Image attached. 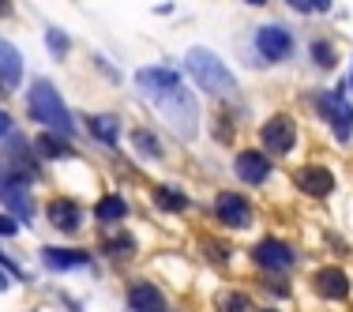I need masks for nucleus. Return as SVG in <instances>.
<instances>
[{"mask_svg": "<svg viewBox=\"0 0 353 312\" xmlns=\"http://www.w3.org/2000/svg\"><path fill=\"white\" fill-rule=\"evenodd\" d=\"M41 260H46L49 271H75V267H87L90 256L83 248H41Z\"/></svg>", "mask_w": 353, "mask_h": 312, "instance_id": "obj_14", "label": "nucleus"}, {"mask_svg": "<svg viewBox=\"0 0 353 312\" xmlns=\"http://www.w3.org/2000/svg\"><path fill=\"white\" fill-rule=\"evenodd\" d=\"M154 204L162 211H184V207H188V196L176 192V188H170V184H158V188H154Z\"/></svg>", "mask_w": 353, "mask_h": 312, "instance_id": "obj_20", "label": "nucleus"}, {"mask_svg": "<svg viewBox=\"0 0 353 312\" xmlns=\"http://www.w3.org/2000/svg\"><path fill=\"white\" fill-rule=\"evenodd\" d=\"M312 286H316L319 298H327V301H342L350 293V278L342 275L339 267H319L316 278H312Z\"/></svg>", "mask_w": 353, "mask_h": 312, "instance_id": "obj_12", "label": "nucleus"}, {"mask_svg": "<svg viewBox=\"0 0 353 312\" xmlns=\"http://www.w3.org/2000/svg\"><path fill=\"white\" fill-rule=\"evenodd\" d=\"M248 4H267V0H248Z\"/></svg>", "mask_w": 353, "mask_h": 312, "instance_id": "obj_33", "label": "nucleus"}, {"mask_svg": "<svg viewBox=\"0 0 353 312\" xmlns=\"http://www.w3.org/2000/svg\"><path fill=\"white\" fill-rule=\"evenodd\" d=\"M214 215L222 218V226H230V230H245L252 222V207L245 196H237V192H222L214 204Z\"/></svg>", "mask_w": 353, "mask_h": 312, "instance_id": "obj_8", "label": "nucleus"}, {"mask_svg": "<svg viewBox=\"0 0 353 312\" xmlns=\"http://www.w3.org/2000/svg\"><path fill=\"white\" fill-rule=\"evenodd\" d=\"M0 83H4V87H19L23 83V61H19V53H15V46L4 38H0Z\"/></svg>", "mask_w": 353, "mask_h": 312, "instance_id": "obj_15", "label": "nucleus"}, {"mask_svg": "<svg viewBox=\"0 0 353 312\" xmlns=\"http://www.w3.org/2000/svg\"><path fill=\"white\" fill-rule=\"evenodd\" d=\"M233 170L245 184H263L267 177H271V162H267L263 150H241L237 158H233Z\"/></svg>", "mask_w": 353, "mask_h": 312, "instance_id": "obj_10", "label": "nucleus"}, {"mask_svg": "<svg viewBox=\"0 0 353 312\" xmlns=\"http://www.w3.org/2000/svg\"><path fill=\"white\" fill-rule=\"evenodd\" d=\"M312 57H316L319 68H331V64H334V49L327 46V41H316V46H312Z\"/></svg>", "mask_w": 353, "mask_h": 312, "instance_id": "obj_24", "label": "nucleus"}, {"mask_svg": "<svg viewBox=\"0 0 353 312\" xmlns=\"http://www.w3.org/2000/svg\"><path fill=\"white\" fill-rule=\"evenodd\" d=\"M203 256H211L214 264H225V260H230V248L218 244V241H203Z\"/></svg>", "mask_w": 353, "mask_h": 312, "instance_id": "obj_25", "label": "nucleus"}, {"mask_svg": "<svg viewBox=\"0 0 353 312\" xmlns=\"http://www.w3.org/2000/svg\"><path fill=\"white\" fill-rule=\"evenodd\" d=\"M8 286H12V278H8V275H4V267H0V293H4Z\"/></svg>", "mask_w": 353, "mask_h": 312, "instance_id": "obj_32", "label": "nucleus"}, {"mask_svg": "<svg viewBox=\"0 0 353 312\" xmlns=\"http://www.w3.org/2000/svg\"><path fill=\"white\" fill-rule=\"evenodd\" d=\"M34 150H38V155H46V158H68V155H72V147H68L64 139H57L53 132L38 136V139H34Z\"/></svg>", "mask_w": 353, "mask_h": 312, "instance_id": "obj_19", "label": "nucleus"}, {"mask_svg": "<svg viewBox=\"0 0 353 312\" xmlns=\"http://www.w3.org/2000/svg\"><path fill=\"white\" fill-rule=\"evenodd\" d=\"M30 117L41 124H49L53 132H61V136H72V113H68V106L61 102V95H57L53 87H49L46 79H34L30 83Z\"/></svg>", "mask_w": 353, "mask_h": 312, "instance_id": "obj_3", "label": "nucleus"}, {"mask_svg": "<svg viewBox=\"0 0 353 312\" xmlns=\"http://www.w3.org/2000/svg\"><path fill=\"white\" fill-rule=\"evenodd\" d=\"M252 260H256L263 271H290L293 267V248L279 237H263V241H256V248H252Z\"/></svg>", "mask_w": 353, "mask_h": 312, "instance_id": "obj_6", "label": "nucleus"}, {"mask_svg": "<svg viewBox=\"0 0 353 312\" xmlns=\"http://www.w3.org/2000/svg\"><path fill=\"white\" fill-rule=\"evenodd\" d=\"M0 199H4L8 211H12L15 218H23V222H30V218H34V199H30L27 184L12 181V177H4V173H0Z\"/></svg>", "mask_w": 353, "mask_h": 312, "instance_id": "obj_9", "label": "nucleus"}, {"mask_svg": "<svg viewBox=\"0 0 353 312\" xmlns=\"http://www.w3.org/2000/svg\"><path fill=\"white\" fill-rule=\"evenodd\" d=\"M256 49L263 53V61L279 64L293 53V35L285 27H279V23H267V27L256 30Z\"/></svg>", "mask_w": 353, "mask_h": 312, "instance_id": "obj_5", "label": "nucleus"}, {"mask_svg": "<svg viewBox=\"0 0 353 312\" xmlns=\"http://www.w3.org/2000/svg\"><path fill=\"white\" fill-rule=\"evenodd\" d=\"M319 109H323V117L334 124V136L346 143L350 132H353V109L346 102V95H342V90H331V95L319 98Z\"/></svg>", "mask_w": 353, "mask_h": 312, "instance_id": "obj_7", "label": "nucleus"}, {"mask_svg": "<svg viewBox=\"0 0 353 312\" xmlns=\"http://www.w3.org/2000/svg\"><path fill=\"white\" fill-rule=\"evenodd\" d=\"M46 41H49V49H53L57 57H64V53H68V38H64L61 30H49V35H46Z\"/></svg>", "mask_w": 353, "mask_h": 312, "instance_id": "obj_26", "label": "nucleus"}, {"mask_svg": "<svg viewBox=\"0 0 353 312\" xmlns=\"http://www.w3.org/2000/svg\"><path fill=\"white\" fill-rule=\"evenodd\" d=\"M94 215H98V222H117V218L128 215V204L121 196H105V199H98Z\"/></svg>", "mask_w": 353, "mask_h": 312, "instance_id": "obj_18", "label": "nucleus"}, {"mask_svg": "<svg viewBox=\"0 0 353 312\" xmlns=\"http://www.w3.org/2000/svg\"><path fill=\"white\" fill-rule=\"evenodd\" d=\"M293 184H297L305 196H327L334 188V173L323 170V166H305V170L293 173Z\"/></svg>", "mask_w": 353, "mask_h": 312, "instance_id": "obj_11", "label": "nucleus"}, {"mask_svg": "<svg viewBox=\"0 0 353 312\" xmlns=\"http://www.w3.org/2000/svg\"><path fill=\"white\" fill-rule=\"evenodd\" d=\"M259 139H263V147L271 150V155H290V150L297 147V124L285 113H279L259 128Z\"/></svg>", "mask_w": 353, "mask_h": 312, "instance_id": "obj_4", "label": "nucleus"}, {"mask_svg": "<svg viewBox=\"0 0 353 312\" xmlns=\"http://www.w3.org/2000/svg\"><path fill=\"white\" fill-rule=\"evenodd\" d=\"M218 309L222 312H252L248 293H237V290H225L222 298H218Z\"/></svg>", "mask_w": 353, "mask_h": 312, "instance_id": "obj_21", "label": "nucleus"}, {"mask_svg": "<svg viewBox=\"0 0 353 312\" xmlns=\"http://www.w3.org/2000/svg\"><path fill=\"white\" fill-rule=\"evenodd\" d=\"M308 4H312L316 12H327V8H331V0H308Z\"/></svg>", "mask_w": 353, "mask_h": 312, "instance_id": "obj_31", "label": "nucleus"}, {"mask_svg": "<svg viewBox=\"0 0 353 312\" xmlns=\"http://www.w3.org/2000/svg\"><path fill=\"white\" fill-rule=\"evenodd\" d=\"M132 139H136V147L143 150V155H150V158H158V155H162V147H158V139L150 136V132L136 128V136H132Z\"/></svg>", "mask_w": 353, "mask_h": 312, "instance_id": "obj_23", "label": "nucleus"}, {"mask_svg": "<svg viewBox=\"0 0 353 312\" xmlns=\"http://www.w3.org/2000/svg\"><path fill=\"white\" fill-rule=\"evenodd\" d=\"M184 68H188L192 79H196L207 95H214V98H225V95L237 90V79H233L230 68L218 61L211 49H188V53H184Z\"/></svg>", "mask_w": 353, "mask_h": 312, "instance_id": "obj_2", "label": "nucleus"}, {"mask_svg": "<svg viewBox=\"0 0 353 312\" xmlns=\"http://www.w3.org/2000/svg\"><path fill=\"white\" fill-rule=\"evenodd\" d=\"M350 79H353V75H350Z\"/></svg>", "mask_w": 353, "mask_h": 312, "instance_id": "obj_35", "label": "nucleus"}, {"mask_svg": "<svg viewBox=\"0 0 353 312\" xmlns=\"http://www.w3.org/2000/svg\"><path fill=\"white\" fill-rule=\"evenodd\" d=\"M0 267H4V271L12 275V278H23V271H19V264H15L12 256H4V252H0Z\"/></svg>", "mask_w": 353, "mask_h": 312, "instance_id": "obj_28", "label": "nucleus"}, {"mask_svg": "<svg viewBox=\"0 0 353 312\" xmlns=\"http://www.w3.org/2000/svg\"><path fill=\"white\" fill-rule=\"evenodd\" d=\"M263 312H274V309H263Z\"/></svg>", "mask_w": 353, "mask_h": 312, "instance_id": "obj_34", "label": "nucleus"}, {"mask_svg": "<svg viewBox=\"0 0 353 312\" xmlns=\"http://www.w3.org/2000/svg\"><path fill=\"white\" fill-rule=\"evenodd\" d=\"M285 4L297 8V12H312V4H308V0H285Z\"/></svg>", "mask_w": 353, "mask_h": 312, "instance_id": "obj_30", "label": "nucleus"}, {"mask_svg": "<svg viewBox=\"0 0 353 312\" xmlns=\"http://www.w3.org/2000/svg\"><path fill=\"white\" fill-rule=\"evenodd\" d=\"M19 233V226H15L12 215H0V237H15Z\"/></svg>", "mask_w": 353, "mask_h": 312, "instance_id": "obj_27", "label": "nucleus"}, {"mask_svg": "<svg viewBox=\"0 0 353 312\" xmlns=\"http://www.w3.org/2000/svg\"><path fill=\"white\" fill-rule=\"evenodd\" d=\"M128 312H165V298L158 293V286H150V282H132Z\"/></svg>", "mask_w": 353, "mask_h": 312, "instance_id": "obj_13", "label": "nucleus"}, {"mask_svg": "<svg viewBox=\"0 0 353 312\" xmlns=\"http://www.w3.org/2000/svg\"><path fill=\"white\" fill-rule=\"evenodd\" d=\"M136 83L147 98H154V106L162 109L165 124L176 132L181 139H192L199 128V109H196V98L181 87V75L170 72V68H139L136 72Z\"/></svg>", "mask_w": 353, "mask_h": 312, "instance_id": "obj_1", "label": "nucleus"}, {"mask_svg": "<svg viewBox=\"0 0 353 312\" xmlns=\"http://www.w3.org/2000/svg\"><path fill=\"white\" fill-rule=\"evenodd\" d=\"M0 136H12V117L0 109Z\"/></svg>", "mask_w": 353, "mask_h": 312, "instance_id": "obj_29", "label": "nucleus"}, {"mask_svg": "<svg viewBox=\"0 0 353 312\" xmlns=\"http://www.w3.org/2000/svg\"><path fill=\"white\" fill-rule=\"evenodd\" d=\"M136 252V241L128 237V233H117V237H105V256H132Z\"/></svg>", "mask_w": 353, "mask_h": 312, "instance_id": "obj_22", "label": "nucleus"}, {"mask_svg": "<svg viewBox=\"0 0 353 312\" xmlns=\"http://www.w3.org/2000/svg\"><path fill=\"white\" fill-rule=\"evenodd\" d=\"M79 207L72 204V199H53L49 204V222L57 226V230H64V233H75L79 230Z\"/></svg>", "mask_w": 353, "mask_h": 312, "instance_id": "obj_16", "label": "nucleus"}, {"mask_svg": "<svg viewBox=\"0 0 353 312\" xmlns=\"http://www.w3.org/2000/svg\"><path fill=\"white\" fill-rule=\"evenodd\" d=\"M87 128L94 132L102 143H109V147H113L117 136H121V124H117V117H109V113H94V117L87 121Z\"/></svg>", "mask_w": 353, "mask_h": 312, "instance_id": "obj_17", "label": "nucleus"}]
</instances>
